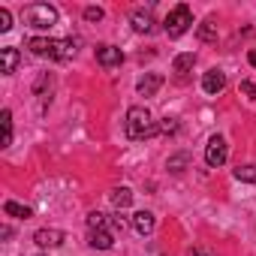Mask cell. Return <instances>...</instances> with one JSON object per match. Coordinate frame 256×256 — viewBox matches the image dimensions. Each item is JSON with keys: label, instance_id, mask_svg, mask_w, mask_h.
Wrapping results in <instances>:
<instances>
[{"label": "cell", "instance_id": "obj_1", "mask_svg": "<svg viewBox=\"0 0 256 256\" xmlns=\"http://www.w3.org/2000/svg\"><path fill=\"white\" fill-rule=\"evenodd\" d=\"M28 48L36 58H52V60H70L76 54V42L72 40H48V36H30Z\"/></svg>", "mask_w": 256, "mask_h": 256}, {"label": "cell", "instance_id": "obj_2", "mask_svg": "<svg viewBox=\"0 0 256 256\" xmlns=\"http://www.w3.org/2000/svg\"><path fill=\"white\" fill-rule=\"evenodd\" d=\"M124 130H126V139L139 142V139H151V136L157 133V126H154V120H151V112H148L145 106H133L130 112H126Z\"/></svg>", "mask_w": 256, "mask_h": 256}, {"label": "cell", "instance_id": "obj_3", "mask_svg": "<svg viewBox=\"0 0 256 256\" xmlns=\"http://www.w3.org/2000/svg\"><path fill=\"white\" fill-rule=\"evenodd\" d=\"M22 18H24L30 28H36V30H48V28L58 24V10L48 6V4H30V6H24Z\"/></svg>", "mask_w": 256, "mask_h": 256}, {"label": "cell", "instance_id": "obj_4", "mask_svg": "<svg viewBox=\"0 0 256 256\" xmlns=\"http://www.w3.org/2000/svg\"><path fill=\"white\" fill-rule=\"evenodd\" d=\"M190 24H193V12H190V6H187V4H178V6L166 16V22H163L166 34H169L172 40L184 36V34L190 30Z\"/></svg>", "mask_w": 256, "mask_h": 256}, {"label": "cell", "instance_id": "obj_5", "mask_svg": "<svg viewBox=\"0 0 256 256\" xmlns=\"http://www.w3.org/2000/svg\"><path fill=\"white\" fill-rule=\"evenodd\" d=\"M226 157H229L226 139H223V136H211L208 145H205V163H208L211 169H220V166L226 163Z\"/></svg>", "mask_w": 256, "mask_h": 256}, {"label": "cell", "instance_id": "obj_6", "mask_svg": "<svg viewBox=\"0 0 256 256\" xmlns=\"http://www.w3.org/2000/svg\"><path fill=\"white\" fill-rule=\"evenodd\" d=\"M34 241H36V247H42V250H54V247H60V244L66 241V235H64L60 229H40V232L34 235Z\"/></svg>", "mask_w": 256, "mask_h": 256}, {"label": "cell", "instance_id": "obj_7", "mask_svg": "<svg viewBox=\"0 0 256 256\" xmlns=\"http://www.w3.org/2000/svg\"><path fill=\"white\" fill-rule=\"evenodd\" d=\"M96 64L106 66V70L120 66V64H124V52L114 48V46H100V48H96Z\"/></svg>", "mask_w": 256, "mask_h": 256}, {"label": "cell", "instance_id": "obj_8", "mask_svg": "<svg viewBox=\"0 0 256 256\" xmlns=\"http://www.w3.org/2000/svg\"><path fill=\"white\" fill-rule=\"evenodd\" d=\"M223 88H226V72H220V70H208L205 78H202V90H205L208 96H217Z\"/></svg>", "mask_w": 256, "mask_h": 256}, {"label": "cell", "instance_id": "obj_9", "mask_svg": "<svg viewBox=\"0 0 256 256\" xmlns=\"http://www.w3.org/2000/svg\"><path fill=\"white\" fill-rule=\"evenodd\" d=\"M130 22H133V30L136 34H151L154 30V16H151V10H136L133 16H130Z\"/></svg>", "mask_w": 256, "mask_h": 256}, {"label": "cell", "instance_id": "obj_10", "mask_svg": "<svg viewBox=\"0 0 256 256\" xmlns=\"http://www.w3.org/2000/svg\"><path fill=\"white\" fill-rule=\"evenodd\" d=\"M160 88H163V76H160V72H148V76L139 78V84H136V90H139L142 96H154Z\"/></svg>", "mask_w": 256, "mask_h": 256}, {"label": "cell", "instance_id": "obj_11", "mask_svg": "<svg viewBox=\"0 0 256 256\" xmlns=\"http://www.w3.org/2000/svg\"><path fill=\"white\" fill-rule=\"evenodd\" d=\"M154 223H157V220H154L151 211H136V214H133V229H136L139 235H151V232H154Z\"/></svg>", "mask_w": 256, "mask_h": 256}, {"label": "cell", "instance_id": "obj_12", "mask_svg": "<svg viewBox=\"0 0 256 256\" xmlns=\"http://www.w3.org/2000/svg\"><path fill=\"white\" fill-rule=\"evenodd\" d=\"M88 244H90L94 250H108V247L114 244V235H112L108 229H90V238H88Z\"/></svg>", "mask_w": 256, "mask_h": 256}, {"label": "cell", "instance_id": "obj_13", "mask_svg": "<svg viewBox=\"0 0 256 256\" xmlns=\"http://www.w3.org/2000/svg\"><path fill=\"white\" fill-rule=\"evenodd\" d=\"M130 202H133V190H130V187H114V190H112V205H114L118 211L130 208Z\"/></svg>", "mask_w": 256, "mask_h": 256}, {"label": "cell", "instance_id": "obj_14", "mask_svg": "<svg viewBox=\"0 0 256 256\" xmlns=\"http://www.w3.org/2000/svg\"><path fill=\"white\" fill-rule=\"evenodd\" d=\"M193 64H196V54H193V52H187V54H178V58L172 60V72H178V76H187V72L193 70Z\"/></svg>", "mask_w": 256, "mask_h": 256}, {"label": "cell", "instance_id": "obj_15", "mask_svg": "<svg viewBox=\"0 0 256 256\" xmlns=\"http://www.w3.org/2000/svg\"><path fill=\"white\" fill-rule=\"evenodd\" d=\"M0 60H4V72H6V76H12V72L18 70V52H16L12 46L0 52Z\"/></svg>", "mask_w": 256, "mask_h": 256}, {"label": "cell", "instance_id": "obj_16", "mask_svg": "<svg viewBox=\"0 0 256 256\" xmlns=\"http://www.w3.org/2000/svg\"><path fill=\"white\" fill-rule=\"evenodd\" d=\"M4 211H6L10 217H18V220H28V217H30V208L22 205V202H12V199L4 202Z\"/></svg>", "mask_w": 256, "mask_h": 256}, {"label": "cell", "instance_id": "obj_17", "mask_svg": "<svg viewBox=\"0 0 256 256\" xmlns=\"http://www.w3.org/2000/svg\"><path fill=\"white\" fill-rule=\"evenodd\" d=\"M0 124H4V148H10V145H12V112H10V108H4Z\"/></svg>", "mask_w": 256, "mask_h": 256}, {"label": "cell", "instance_id": "obj_18", "mask_svg": "<svg viewBox=\"0 0 256 256\" xmlns=\"http://www.w3.org/2000/svg\"><path fill=\"white\" fill-rule=\"evenodd\" d=\"M199 40L202 42H214L217 40V24L214 22H202L199 24Z\"/></svg>", "mask_w": 256, "mask_h": 256}, {"label": "cell", "instance_id": "obj_19", "mask_svg": "<svg viewBox=\"0 0 256 256\" xmlns=\"http://www.w3.org/2000/svg\"><path fill=\"white\" fill-rule=\"evenodd\" d=\"M235 178L241 184H256V166H238L235 169Z\"/></svg>", "mask_w": 256, "mask_h": 256}, {"label": "cell", "instance_id": "obj_20", "mask_svg": "<svg viewBox=\"0 0 256 256\" xmlns=\"http://www.w3.org/2000/svg\"><path fill=\"white\" fill-rule=\"evenodd\" d=\"M88 229H106V214L102 211H90L88 214Z\"/></svg>", "mask_w": 256, "mask_h": 256}, {"label": "cell", "instance_id": "obj_21", "mask_svg": "<svg viewBox=\"0 0 256 256\" xmlns=\"http://www.w3.org/2000/svg\"><path fill=\"white\" fill-rule=\"evenodd\" d=\"M184 166H187V154H178V157L169 160V169H172V172H181Z\"/></svg>", "mask_w": 256, "mask_h": 256}, {"label": "cell", "instance_id": "obj_22", "mask_svg": "<svg viewBox=\"0 0 256 256\" xmlns=\"http://www.w3.org/2000/svg\"><path fill=\"white\" fill-rule=\"evenodd\" d=\"M10 28H12V16H10V10H0V30L6 34Z\"/></svg>", "mask_w": 256, "mask_h": 256}, {"label": "cell", "instance_id": "obj_23", "mask_svg": "<svg viewBox=\"0 0 256 256\" xmlns=\"http://www.w3.org/2000/svg\"><path fill=\"white\" fill-rule=\"evenodd\" d=\"M84 18H88V22H100V18H102V10H100V6H88V10H84Z\"/></svg>", "mask_w": 256, "mask_h": 256}, {"label": "cell", "instance_id": "obj_24", "mask_svg": "<svg viewBox=\"0 0 256 256\" xmlns=\"http://www.w3.org/2000/svg\"><path fill=\"white\" fill-rule=\"evenodd\" d=\"M241 94H244L247 100H256V84H253V82H241Z\"/></svg>", "mask_w": 256, "mask_h": 256}, {"label": "cell", "instance_id": "obj_25", "mask_svg": "<svg viewBox=\"0 0 256 256\" xmlns=\"http://www.w3.org/2000/svg\"><path fill=\"white\" fill-rule=\"evenodd\" d=\"M112 229H114V232H124V229H126V220H124L120 214H114V217H112Z\"/></svg>", "mask_w": 256, "mask_h": 256}, {"label": "cell", "instance_id": "obj_26", "mask_svg": "<svg viewBox=\"0 0 256 256\" xmlns=\"http://www.w3.org/2000/svg\"><path fill=\"white\" fill-rule=\"evenodd\" d=\"M160 130H163V133H175V130H178V124H175V120H169V118H166V124H163V126H160Z\"/></svg>", "mask_w": 256, "mask_h": 256}, {"label": "cell", "instance_id": "obj_27", "mask_svg": "<svg viewBox=\"0 0 256 256\" xmlns=\"http://www.w3.org/2000/svg\"><path fill=\"white\" fill-rule=\"evenodd\" d=\"M190 256H214V253H211V250H205V247H193V250H190Z\"/></svg>", "mask_w": 256, "mask_h": 256}, {"label": "cell", "instance_id": "obj_28", "mask_svg": "<svg viewBox=\"0 0 256 256\" xmlns=\"http://www.w3.org/2000/svg\"><path fill=\"white\" fill-rule=\"evenodd\" d=\"M247 60H250V66H256V48H250V54H247Z\"/></svg>", "mask_w": 256, "mask_h": 256}]
</instances>
